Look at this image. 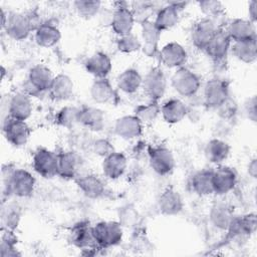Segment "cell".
<instances>
[{
	"label": "cell",
	"instance_id": "cell-1",
	"mask_svg": "<svg viewBox=\"0 0 257 257\" xmlns=\"http://www.w3.org/2000/svg\"><path fill=\"white\" fill-rule=\"evenodd\" d=\"M92 234L96 246L106 249L121 242L123 231L118 221H101L92 226Z\"/></svg>",
	"mask_w": 257,
	"mask_h": 257
},
{
	"label": "cell",
	"instance_id": "cell-26",
	"mask_svg": "<svg viewBox=\"0 0 257 257\" xmlns=\"http://www.w3.org/2000/svg\"><path fill=\"white\" fill-rule=\"evenodd\" d=\"M127 160L122 153L113 152L102 161L103 175L109 180L119 179L125 172Z\"/></svg>",
	"mask_w": 257,
	"mask_h": 257
},
{
	"label": "cell",
	"instance_id": "cell-20",
	"mask_svg": "<svg viewBox=\"0 0 257 257\" xmlns=\"http://www.w3.org/2000/svg\"><path fill=\"white\" fill-rule=\"evenodd\" d=\"M79 123L91 132H100L105 126L106 116L103 110L95 106H82L79 108Z\"/></svg>",
	"mask_w": 257,
	"mask_h": 257
},
{
	"label": "cell",
	"instance_id": "cell-27",
	"mask_svg": "<svg viewBox=\"0 0 257 257\" xmlns=\"http://www.w3.org/2000/svg\"><path fill=\"white\" fill-rule=\"evenodd\" d=\"M71 243L82 250H89L97 247L92 234V226L87 222L76 224L70 232Z\"/></svg>",
	"mask_w": 257,
	"mask_h": 257
},
{
	"label": "cell",
	"instance_id": "cell-2",
	"mask_svg": "<svg viewBox=\"0 0 257 257\" xmlns=\"http://www.w3.org/2000/svg\"><path fill=\"white\" fill-rule=\"evenodd\" d=\"M171 84L179 95L190 98L199 92L201 78L196 72L183 66L178 68L172 75Z\"/></svg>",
	"mask_w": 257,
	"mask_h": 257
},
{
	"label": "cell",
	"instance_id": "cell-46",
	"mask_svg": "<svg viewBox=\"0 0 257 257\" xmlns=\"http://www.w3.org/2000/svg\"><path fill=\"white\" fill-rule=\"evenodd\" d=\"M19 219L20 214L17 210H15V208H9L5 213L3 212L2 222L5 230L13 231V229L18 225Z\"/></svg>",
	"mask_w": 257,
	"mask_h": 257
},
{
	"label": "cell",
	"instance_id": "cell-23",
	"mask_svg": "<svg viewBox=\"0 0 257 257\" xmlns=\"http://www.w3.org/2000/svg\"><path fill=\"white\" fill-rule=\"evenodd\" d=\"M85 70L95 78H107L112 64L109 56L101 51L91 54L84 62Z\"/></svg>",
	"mask_w": 257,
	"mask_h": 257
},
{
	"label": "cell",
	"instance_id": "cell-33",
	"mask_svg": "<svg viewBox=\"0 0 257 257\" xmlns=\"http://www.w3.org/2000/svg\"><path fill=\"white\" fill-rule=\"evenodd\" d=\"M209 218L215 228L222 231H227L234 219V214L227 204L219 202L212 206Z\"/></svg>",
	"mask_w": 257,
	"mask_h": 257
},
{
	"label": "cell",
	"instance_id": "cell-43",
	"mask_svg": "<svg viewBox=\"0 0 257 257\" xmlns=\"http://www.w3.org/2000/svg\"><path fill=\"white\" fill-rule=\"evenodd\" d=\"M198 6L200 10L203 12V14L206 15L207 18L213 19L215 17H218L223 13V5L220 1H214V0H205L198 2Z\"/></svg>",
	"mask_w": 257,
	"mask_h": 257
},
{
	"label": "cell",
	"instance_id": "cell-35",
	"mask_svg": "<svg viewBox=\"0 0 257 257\" xmlns=\"http://www.w3.org/2000/svg\"><path fill=\"white\" fill-rule=\"evenodd\" d=\"M257 39L232 42L230 50L233 56L243 63H253L257 57Z\"/></svg>",
	"mask_w": 257,
	"mask_h": 257
},
{
	"label": "cell",
	"instance_id": "cell-21",
	"mask_svg": "<svg viewBox=\"0 0 257 257\" xmlns=\"http://www.w3.org/2000/svg\"><path fill=\"white\" fill-rule=\"evenodd\" d=\"M158 208L163 215L175 216L182 212L184 202L182 196L173 188L166 189L158 199Z\"/></svg>",
	"mask_w": 257,
	"mask_h": 257
},
{
	"label": "cell",
	"instance_id": "cell-39",
	"mask_svg": "<svg viewBox=\"0 0 257 257\" xmlns=\"http://www.w3.org/2000/svg\"><path fill=\"white\" fill-rule=\"evenodd\" d=\"M73 6L79 17L90 19L99 13L101 2L98 0H77L73 2Z\"/></svg>",
	"mask_w": 257,
	"mask_h": 257
},
{
	"label": "cell",
	"instance_id": "cell-50",
	"mask_svg": "<svg viewBox=\"0 0 257 257\" xmlns=\"http://www.w3.org/2000/svg\"><path fill=\"white\" fill-rule=\"evenodd\" d=\"M247 171H248V174L250 175V177H252L253 179H256V176H257V160L255 158H253L249 162L248 167H247Z\"/></svg>",
	"mask_w": 257,
	"mask_h": 257
},
{
	"label": "cell",
	"instance_id": "cell-48",
	"mask_svg": "<svg viewBox=\"0 0 257 257\" xmlns=\"http://www.w3.org/2000/svg\"><path fill=\"white\" fill-rule=\"evenodd\" d=\"M256 104L257 101L255 95L247 98V100L244 102V113L246 114L247 118H249L253 122L256 121Z\"/></svg>",
	"mask_w": 257,
	"mask_h": 257
},
{
	"label": "cell",
	"instance_id": "cell-19",
	"mask_svg": "<svg viewBox=\"0 0 257 257\" xmlns=\"http://www.w3.org/2000/svg\"><path fill=\"white\" fill-rule=\"evenodd\" d=\"M225 31L232 42L257 39L255 24L249 19H234L228 24Z\"/></svg>",
	"mask_w": 257,
	"mask_h": 257
},
{
	"label": "cell",
	"instance_id": "cell-7",
	"mask_svg": "<svg viewBox=\"0 0 257 257\" xmlns=\"http://www.w3.org/2000/svg\"><path fill=\"white\" fill-rule=\"evenodd\" d=\"M149 161L151 168L160 176H166L175 168V158L171 150L164 146L149 148Z\"/></svg>",
	"mask_w": 257,
	"mask_h": 257
},
{
	"label": "cell",
	"instance_id": "cell-31",
	"mask_svg": "<svg viewBox=\"0 0 257 257\" xmlns=\"http://www.w3.org/2000/svg\"><path fill=\"white\" fill-rule=\"evenodd\" d=\"M180 19V9L174 6L171 2L161 7L157 12L156 18L154 20L155 25L160 31H165L172 29L176 26Z\"/></svg>",
	"mask_w": 257,
	"mask_h": 257
},
{
	"label": "cell",
	"instance_id": "cell-22",
	"mask_svg": "<svg viewBox=\"0 0 257 257\" xmlns=\"http://www.w3.org/2000/svg\"><path fill=\"white\" fill-rule=\"evenodd\" d=\"M135 17L131 9L126 6H118L113 10L110 26L117 36L132 33L135 24Z\"/></svg>",
	"mask_w": 257,
	"mask_h": 257
},
{
	"label": "cell",
	"instance_id": "cell-30",
	"mask_svg": "<svg viewBox=\"0 0 257 257\" xmlns=\"http://www.w3.org/2000/svg\"><path fill=\"white\" fill-rule=\"evenodd\" d=\"M231 148L225 141L214 138L210 140L205 146V157L206 159L215 165H221L226 161L230 155Z\"/></svg>",
	"mask_w": 257,
	"mask_h": 257
},
{
	"label": "cell",
	"instance_id": "cell-38",
	"mask_svg": "<svg viewBox=\"0 0 257 257\" xmlns=\"http://www.w3.org/2000/svg\"><path fill=\"white\" fill-rule=\"evenodd\" d=\"M79 118V108L71 105H66L60 108L56 115H55V121L59 126H62L64 128H72L75 126Z\"/></svg>",
	"mask_w": 257,
	"mask_h": 257
},
{
	"label": "cell",
	"instance_id": "cell-5",
	"mask_svg": "<svg viewBox=\"0 0 257 257\" xmlns=\"http://www.w3.org/2000/svg\"><path fill=\"white\" fill-rule=\"evenodd\" d=\"M142 88L152 101H159L167 89V79L160 67L151 68L143 78Z\"/></svg>",
	"mask_w": 257,
	"mask_h": 257
},
{
	"label": "cell",
	"instance_id": "cell-37",
	"mask_svg": "<svg viewBox=\"0 0 257 257\" xmlns=\"http://www.w3.org/2000/svg\"><path fill=\"white\" fill-rule=\"evenodd\" d=\"M159 114H161V105H159L158 101L150 100V102L140 104L135 108V115L143 124L154 122L158 118Z\"/></svg>",
	"mask_w": 257,
	"mask_h": 257
},
{
	"label": "cell",
	"instance_id": "cell-14",
	"mask_svg": "<svg viewBox=\"0 0 257 257\" xmlns=\"http://www.w3.org/2000/svg\"><path fill=\"white\" fill-rule=\"evenodd\" d=\"M141 42L142 50L148 57H155L159 54V42L162 31L155 25L154 21L146 20L141 23Z\"/></svg>",
	"mask_w": 257,
	"mask_h": 257
},
{
	"label": "cell",
	"instance_id": "cell-25",
	"mask_svg": "<svg viewBox=\"0 0 257 257\" xmlns=\"http://www.w3.org/2000/svg\"><path fill=\"white\" fill-rule=\"evenodd\" d=\"M75 182L82 194L89 199H98L104 194V183L96 175L86 174L78 176Z\"/></svg>",
	"mask_w": 257,
	"mask_h": 257
},
{
	"label": "cell",
	"instance_id": "cell-9",
	"mask_svg": "<svg viewBox=\"0 0 257 257\" xmlns=\"http://www.w3.org/2000/svg\"><path fill=\"white\" fill-rule=\"evenodd\" d=\"M34 171L44 179L57 176V154L47 149H39L32 158Z\"/></svg>",
	"mask_w": 257,
	"mask_h": 257
},
{
	"label": "cell",
	"instance_id": "cell-6",
	"mask_svg": "<svg viewBox=\"0 0 257 257\" xmlns=\"http://www.w3.org/2000/svg\"><path fill=\"white\" fill-rule=\"evenodd\" d=\"M3 30L11 39L21 41L29 36L30 32L33 31V27L28 14L10 12L8 13L7 21Z\"/></svg>",
	"mask_w": 257,
	"mask_h": 257
},
{
	"label": "cell",
	"instance_id": "cell-34",
	"mask_svg": "<svg viewBox=\"0 0 257 257\" xmlns=\"http://www.w3.org/2000/svg\"><path fill=\"white\" fill-rule=\"evenodd\" d=\"M142 83L143 77L135 68L124 69L116 77L117 88L126 94H133L137 92L142 87Z\"/></svg>",
	"mask_w": 257,
	"mask_h": 257
},
{
	"label": "cell",
	"instance_id": "cell-4",
	"mask_svg": "<svg viewBox=\"0 0 257 257\" xmlns=\"http://www.w3.org/2000/svg\"><path fill=\"white\" fill-rule=\"evenodd\" d=\"M230 97L228 82L222 78L214 77L209 79L204 87L202 99L205 107L216 109Z\"/></svg>",
	"mask_w": 257,
	"mask_h": 257
},
{
	"label": "cell",
	"instance_id": "cell-15",
	"mask_svg": "<svg viewBox=\"0 0 257 257\" xmlns=\"http://www.w3.org/2000/svg\"><path fill=\"white\" fill-rule=\"evenodd\" d=\"M25 92H17L13 94L8 101V115L11 118L26 121L32 114V100Z\"/></svg>",
	"mask_w": 257,
	"mask_h": 257
},
{
	"label": "cell",
	"instance_id": "cell-12",
	"mask_svg": "<svg viewBox=\"0 0 257 257\" xmlns=\"http://www.w3.org/2000/svg\"><path fill=\"white\" fill-rule=\"evenodd\" d=\"M218 29L219 28L213 19L204 17L198 20L194 24L191 32V39L194 46L198 49L205 50Z\"/></svg>",
	"mask_w": 257,
	"mask_h": 257
},
{
	"label": "cell",
	"instance_id": "cell-41",
	"mask_svg": "<svg viewBox=\"0 0 257 257\" xmlns=\"http://www.w3.org/2000/svg\"><path fill=\"white\" fill-rule=\"evenodd\" d=\"M16 238L13 235V231L6 230L2 236L0 244V256L1 257H11L20 255L15 247Z\"/></svg>",
	"mask_w": 257,
	"mask_h": 257
},
{
	"label": "cell",
	"instance_id": "cell-36",
	"mask_svg": "<svg viewBox=\"0 0 257 257\" xmlns=\"http://www.w3.org/2000/svg\"><path fill=\"white\" fill-rule=\"evenodd\" d=\"M213 170L204 169L195 173L190 182L192 191L199 196H208L214 194L212 183Z\"/></svg>",
	"mask_w": 257,
	"mask_h": 257
},
{
	"label": "cell",
	"instance_id": "cell-8",
	"mask_svg": "<svg viewBox=\"0 0 257 257\" xmlns=\"http://www.w3.org/2000/svg\"><path fill=\"white\" fill-rule=\"evenodd\" d=\"M2 127L6 141L13 147L19 148L28 142L30 137V128L26 121L7 116V118L3 120Z\"/></svg>",
	"mask_w": 257,
	"mask_h": 257
},
{
	"label": "cell",
	"instance_id": "cell-32",
	"mask_svg": "<svg viewBox=\"0 0 257 257\" xmlns=\"http://www.w3.org/2000/svg\"><path fill=\"white\" fill-rule=\"evenodd\" d=\"M61 38L60 30L54 24L49 22L41 23L35 30V42L44 48H49L56 45Z\"/></svg>",
	"mask_w": 257,
	"mask_h": 257
},
{
	"label": "cell",
	"instance_id": "cell-29",
	"mask_svg": "<svg viewBox=\"0 0 257 257\" xmlns=\"http://www.w3.org/2000/svg\"><path fill=\"white\" fill-rule=\"evenodd\" d=\"M161 114L167 123H178L187 116V105L179 98H170L161 105Z\"/></svg>",
	"mask_w": 257,
	"mask_h": 257
},
{
	"label": "cell",
	"instance_id": "cell-16",
	"mask_svg": "<svg viewBox=\"0 0 257 257\" xmlns=\"http://www.w3.org/2000/svg\"><path fill=\"white\" fill-rule=\"evenodd\" d=\"M113 131L118 138L130 141L142 136L143 123L135 114L122 115L115 120Z\"/></svg>",
	"mask_w": 257,
	"mask_h": 257
},
{
	"label": "cell",
	"instance_id": "cell-24",
	"mask_svg": "<svg viewBox=\"0 0 257 257\" xmlns=\"http://www.w3.org/2000/svg\"><path fill=\"white\" fill-rule=\"evenodd\" d=\"M74 84L72 79L64 73H59L54 76L52 83L48 89V94L51 99L63 101L69 99L73 94Z\"/></svg>",
	"mask_w": 257,
	"mask_h": 257
},
{
	"label": "cell",
	"instance_id": "cell-17",
	"mask_svg": "<svg viewBox=\"0 0 257 257\" xmlns=\"http://www.w3.org/2000/svg\"><path fill=\"white\" fill-rule=\"evenodd\" d=\"M232 41L226 33L225 29L219 28L211 41L205 48L208 56L215 62L223 61L230 50Z\"/></svg>",
	"mask_w": 257,
	"mask_h": 257
},
{
	"label": "cell",
	"instance_id": "cell-42",
	"mask_svg": "<svg viewBox=\"0 0 257 257\" xmlns=\"http://www.w3.org/2000/svg\"><path fill=\"white\" fill-rule=\"evenodd\" d=\"M139 219V213L133 205H125L118 210V222L122 227H133Z\"/></svg>",
	"mask_w": 257,
	"mask_h": 257
},
{
	"label": "cell",
	"instance_id": "cell-11",
	"mask_svg": "<svg viewBox=\"0 0 257 257\" xmlns=\"http://www.w3.org/2000/svg\"><path fill=\"white\" fill-rule=\"evenodd\" d=\"M212 183L214 194L219 196L226 195L235 188L237 184V173L231 167L219 166L213 170Z\"/></svg>",
	"mask_w": 257,
	"mask_h": 257
},
{
	"label": "cell",
	"instance_id": "cell-45",
	"mask_svg": "<svg viewBox=\"0 0 257 257\" xmlns=\"http://www.w3.org/2000/svg\"><path fill=\"white\" fill-rule=\"evenodd\" d=\"M92 150L95 155H97L103 159L105 157L109 156L110 154H112L113 152H115L111 143L106 139L95 140L92 144Z\"/></svg>",
	"mask_w": 257,
	"mask_h": 257
},
{
	"label": "cell",
	"instance_id": "cell-44",
	"mask_svg": "<svg viewBox=\"0 0 257 257\" xmlns=\"http://www.w3.org/2000/svg\"><path fill=\"white\" fill-rule=\"evenodd\" d=\"M216 110L218 111V114L222 120L229 121L237 114L238 106L237 103L231 97H229L218 108H216Z\"/></svg>",
	"mask_w": 257,
	"mask_h": 257
},
{
	"label": "cell",
	"instance_id": "cell-40",
	"mask_svg": "<svg viewBox=\"0 0 257 257\" xmlns=\"http://www.w3.org/2000/svg\"><path fill=\"white\" fill-rule=\"evenodd\" d=\"M116 48L122 53H134L142 49L141 39L134 33L118 36L116 39Z\"/></svg>",
	"mask_w": 257,
	"mask_h": 257
},
{
	"label": "cell",
	"instance_id": "cell-28",
	"mask_svg": "<svg viewBox=\"0 0 257 257\" xmlns=\"http://www.w3.org/2000/svg\"><path fill=\"white\" fill-rule=\"evenodd\" d=\"M89 94L95 103H110L115 98V90L107 78H95L90 85Z\"/></svg>",
	"mask_w": 257,
	"mask_h": 257
},
{
	"label": "cell",
	"instance_id": "cell-49",
	"mask_svg": "<svg viewBox=\"0 0 257 257\" xmlns=\"http://www.w3.org/2000/svg\"><path fill=\"white\" fill-rule=\"evenodd\" d=\"M248 15H249V20L255 24L257 20V1L256 0L250 1L248 5Z\"/></svg>",
	"mask_w": 257,
	"mask_h": 257
},
{
	"label": "cell",
	"instance_id": "cell-10",
	"mask_svg": "<svg viewBox=\"0 0 257 257\" xmlns=\"http://www.w3.org/2000/svg\"><path fill=\"white\" fill-rule=\"evenodd\" d=\"M35 184V178L30 172L25 169H15L10 181L11 196L18 198L30 197L34 192Z\"/></svg>",
	"mask_w": 257,
	"mask_h": 257
},
{
	"label": "cell",
	"instance_id": "cell-13",
	"mask_svg": "<svg viewBox=\"0 0 257 257\" xmlns=\"http://www.w3.org/2000/svg\"><path fill=\"white\" fill-rule=\"evenodd\" d=\"M159 59L163 65L168 68L183 67L187 61L188 53L180 43L173 41L169 42L162 47L159 51Z\"/></svg>",
	"mask_w": 257,
	"mask_h": 257
},
{
	"label": "cell",
	"instance_id": "cell-3",
	"mask_svg": "<svg viewBox=\"0 0 257 257\" xmlns=\"http://www.w3.org/2000/svg\"><path fill=\"white\" fill-rule=\"evenodd\" d=\"M53 78L54 76L47 66L43 64H36L28 71V76L24 84V92L29 96H36L41 93L48 92Z\"/></svg>",
	"mask_w": 257,
	"mask_h": 257
},
{
	"label": "cell",
	"instance_id": "cell-18",
	"mask_svg": "<svg viewBox=\"0 0 257 257\" xmlns=\"http://www.w3.org/2000/svg\"><path fill=\"white\" fill-rule=\"evenodd\" d=\"M80 158L75 152L62 151L57 154V176L65 180H75L78 176Z\"/></svg>",
	"mask_w": 257,
	"mask_h": 257
},
{
	"label": "cell",
	"instance_id": "cell-47",
	"mask_svg": "<svg viewBox=\"0 0 257 257\" xmlns=\"http://www.w3.org/2000/svg\"><path fill=\"white\" fill-rule=\"evenodd\" d=\"M16 168H14L11 165H4L2 167V196L3 197H11V192H10V181L12 174Z\"/></svg>",
	"mask_w": 257,
	"mask_h": 257
}]
</instances>
